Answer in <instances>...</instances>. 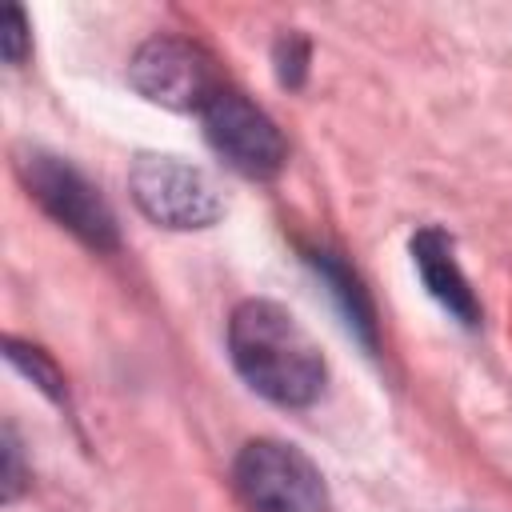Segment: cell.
Segmentation results:
<instances>
[{"label": "cell", "mask_w": 512, "mask_h": 512, "mask_svg": "<svg viewBox=\"0 0 512 512\" xmlns=\"http://www.w3.org/2000/svg\"><path fill=\"white\" fill-rule=\"evenodd\" d=\"M200 120H204V140L232 172H240L248 180H268L284 168L288 144H284L280 128L272 124V116L264 108H256L248 96L220 88L208 100V108L200 112Z\"/></svg>", "instance_id": "6"}, {"label": "cell", "mask_w": 512, "mask_h": 512, "mask_svg": "<svg viewBox=\"0 0 512 512\" xmlns=\"http://www.w3.org/2000/svg\"><path fill=\"white\" fill-rule=\"evenodd\" d=\"M128 84L172 112H204L224 88L212 56L184 36H148L128 60Z\"/></svg>", "instance_id": "4"}, {"label": "cell", "mask_w": 512, "mask_h": 512, "mask_svg": "<svg viewBox=\"0 0 512 512\" xmlns=\"http://www.w3.org/2000/svg\"><path fill=\"white\" fill-rule=\"evenodd\" d=\"M128 188L136 208L172 232H196L212 228L224 212V200L208 172L196 164H184L180 156H140L128 172Z\"/></svg>", "instance_id": "5"}, {"label": "cell", "mask_w": 512, "mask_h": 512, "mask_svg": "<svg viewBox=\"0 0 512 512\" xmlns=\"http://www.w3.org/2000/svg\"><path fill=\"white\" fill-rule=\"evenodd\" d=\"M16 172H20L24 188H28V196L60 228H68L80 244H88L96 252H112L120 244L116 216H112L108 200L68 160H60L52 152H40V148H28V152L16 156Z\"/></svg>", "instance_id": "2"}, {"label": "cell", "mask_w": 512, "mask_h": 512, "mask_svg": "<svg viewBox=\"0 0 512 512\" xmlns=\"http://www.w3.org/2000/svg\"><path fill=\"white\" fill-rule=\"evenodd\" d=\"M272 60H276V80L284 88H300L304 72H308V40L296 32H284L272 48Z\"/></svg>", "instance_id": "10"}, {"label": "cell", "mask_w": 512, "mask_h": 512, "mask_svg": "<svg viewBox=\"0 0 512 512\" xmlns=\"http://www.w3.org/2000/svg\"><path fill=\"white\" fill-rule=\"evenodd\" d=\"M304 260L308 268L320 276V284L328 288V296L336 300L348 332L368 348L376 352V312H372V300L364 292V284L356 280V272L336 256V252H324V248H304Z\"/></svg>", "instance_id": "8"}, {"label": "cell", "mask_w": 512, "mask_h": 512, "mask_svg": "<svg viewBox=\"0 0 512 512\" xmlns=\"http://www.w3.org/2000/svg\"><path fill=\"white\" fill-rule=\"evenodd\" d=\"M228 356L244 384L280 408H308L324 392V356L276 300H244L228 316Z\"/></svg>", "instance_id": "1"}, {"label": "cell", "mask_w": 512, "mask_h": 512, "mask_svg": "<svg viewBox=\"0 0 512 512\" xmlns=\"http://www.w3.org/2000/svg\"><path fill=\"white\" fill-rule=\"evenodd\" d=\"M32 48V36H28V20H24V8L20 4H8L4 8V20H0V52L8 64H24Z\"/></svg>", "instance_id": "11"}, {"label": "cell", "mask_w": 512, "mask_h": 512, "mask_svg": "<svg viewBox=\"0 0 512 512\" xmlns=\"http://www.w3.org/2000/svg\"><path fill=\"white\" fill-rule=\"evenodd\" d=\"M412 264H416L428 296L452 320H460L464 328H476L480 324V300H476L468 276L460 272L456 252H452V236L444 228H420L412 236Z\"/></svg>", "instance_id": "7"}, {"label": "cell", "mask_w": 512, "mask_h": 512, "mask_svg": "<svg viewBox=\"0 0 512 512\" xmlns=\"http://www.w3.org/2000/svg\"><path fill=\"white\" fill-rule=\"evenodd\" d=\"M4 472H0V480H4V500L12 504L16 496H20V488H24V464H20V444H16V432H12V424L4 428Z\"/></svg>", "instance_id": "12"}, {"label": "cell", "mask_w": 512, "mask_h": 512, "mask_svg": "<svg viewBox=\"0 0 512 512\" xmlns=\"http://www.w3.org/2000/svg\"><path fill=\"white\" fill-rule=\"evenodd\" d=\"M4 356H8V364L20 372V376H28L48 400H56V404H64V372L48 360V352H40L36 344H28V340H16V336H8L4 340Z\"/></svg>", "instance_id": "9"}, {"label": "cell", "mask_w": 512, "mask_h": 512, "mask_svg": "<svg viewBox=\"0 0 512 512\" xmlns=\"http://www.w3.org/2000/svg\"><path fill=\"white\" fill-rule=\"evenodd\" d=\"M232 476L252 512H328L320 468L284 440H248Z\"/></svg>", "instance_id": "3"}]
</instances>
